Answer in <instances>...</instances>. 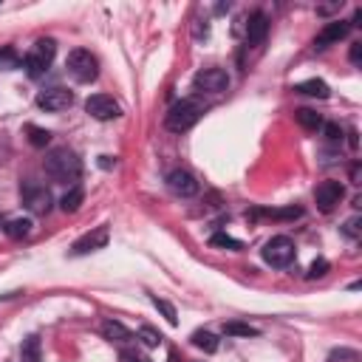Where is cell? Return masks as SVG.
Here are the masks:
<instances>
[{
    "instance_id": "f546056e",
    "label": "cell",
    "mask_w": 362,
    "mask_h": 362,
    "mask_svg": "<svg viewBox=\"0 0 362 362\" xmlns=\"http://www.w3.org/2000/svg\"><path fill=\"white\" fill-rule=\"evenodd\" d=\"M359 233H362V221L359 218H348L343 223V235L351 238V241H359Z\"/></svg>"
},
{
    "instance_id": "30bf717a",
    "label": "cell",
    "mask_w": 362,
    "mask_h": 362,
    "mask_svg": "<svg viewBox=\"0 0 362 362\" xmlns=\"http://www.w3.org/2000/svg\"><path fill=\"white\" fill-rule=\"evenodd\" d=\"M193 85L198 90H207V94H221V90L230 88V74L223 68H201L193 77Z\"/></svg>"
},
{
    "instance_id": "8fae6325",
    "label": "cell",
    "mask_w": 362,
    "mask_h": 362,
    "mask_svg": "<svg viewBox=\"0 0 362 362\" xmlns=\"http://www.w3.org/2000/svg\"><path fill=\"white\" fill-rule=\"evenodd\" d=\"M345 196V187L340 184V181H323V184H317L314 190V204L320 212H331Z\"/></svg>"
},
{
    "instance_id": "1f68e13d",
    "label": "cell",
    "mask_w": 362,
    "mask_h": 362,
    "mask_svg": "<svg viewBox=\"0 0 362 362\" xmlns=\"http://www.w3.org/2000/svg\"><path fill=\"white\" fill-rule=\"evenodd\" d=\"M337 359H340V362H356V359H359V354H356V351H351V348H340V351H334V354L329 356V362H337Z\"/></svg>"
},
{
    "instance_id": "d6986e66",
    "label": "cell",
    "mask_w": 362,
    "mask_h": 362,
    "mask_svg": "<svg viewBox=\"0 0 362 362\" xmlns=\"http://www.w3.org/2000/svg\"><path fill=\"white\" fill-rule=\"evenodd\" d=\"M193 345L196 348H201L204 354H215L218 351V337L212 334V331H204V329H198V331H193Z\"/></svg>"
},
{
    "instance_id": "d4e9b609",
    "label": "cell",
    "mask_w": 362,
    "mask_h": 362,
    "mask_svg": "<svg viewBox=\"0 0 362 362\" xmlns=\"http://www.w3.org/2000/svg\"><path fill=\"white\" fill-rule=\"evenodd\" d=\"M255 215H269V218H275V221H294L303 215L300 207H286V210H258Z\"/></svg>"
},
{
    "instance_id": "e575fe53",
    "label": "cell",
    "mask_w": 362,
    "mask_h": 362,
    "mask_svg": "<svg viewBox=\"0 0 362 362\" xmlns=\"http://www.w3.org/2000/svg\"><path fill=\"white\" fill-rule=\"evenodd\" d=\"M351 181H354V184H359V181H362V167H359V162L351 164Z\"/></svg>"
},
{
    "instance_id": "836d02e7",
    "label": "cell",
    "mask_w": 362,
    "mask_h": 362,
    "mask_svg": "<svg viewBox=\"0 0 362 362\" xmlns=\"http://www.w3.org/2000/svg\"><path fill=\"white\" fill-rule=\"evenodd\" d=\"M359 57H362V42H354L351 45V63L359 65Z\"/></svg>"
},
{
    "instance_id": "5bb4252c",
    "label": "cell",
    "mask_w": 362,
    "mask_h": 362,
    "mask_svg": "<svg viewBox=\"0 0 362 362\" xmlns=\"http://www.w3.org/2000/svg\"><path fill=\"white\" fill-rule=\"evenodd\" d=\"M266 34H269V17L263 12H255L249 17V23H246V42L249 45H260L266 40Z\"/></svg>"
},
{
    "instance_id": "484cf974",
    "label": "cell",
    "mask_w": 362,
    "mask_h": 362,
    "mask_svg": "<svg viewBox=\"0 0 362 362\" xmlns=\"http://www.w3.org/2000/svg\"><path fill=\"white\" fill-rule=\"evenodd\" d=\"M42 354H40V337H26L23 340V362H40Z\"/></svg>"
},
{
    "instance_id": "74e56055",
    "label": "cell",
    "mask_w": 362,
    "mask_h": 362,
    "mask_svg": "<svg viewBox=\"0 0 362 362\" xmlns=\"http://www.w3.org/2000/svg\"><path fill=\"white\" fill-rule=\"evenodd\" d=\"M167 362H178V356H175V354H170V356H167Z\"/></svg>"
},
{
    "instance_id": "5b68a950",
    "label": "cell",
    "mask_w": 362,
    "mask_h": 362,
    "mask_svg": "<svg viewBox=\"0 0 362 362\" xmlns=\"http://www.w3.org/2000/svg\"><path fill=\"white\" fill-rule=\"evenodd\" d=\"M65 68H68L71 79H77V82H82V85L94 82L97 74H100L97 57L90 54V52H85V49H74V52L68 54V60H65Z\"/></svg>"
},
{
    "instance_id": "8992f818",
    "label": "cell",
    "mask_w": 362,
    "mask_h": 362,
    "mask_svg": "<svg viewBox=\"0 0 362 362\" xmlns=\"http://www.w3.org/2000/svg\"><path fill=\"white\" fill-rule=\"evenodd\" d=\"M20 201H23L26 210L34 212V215H49V210H52V204H54L52 193L45 190L42 184H37V181H23V184H20Z\"/></svg>"
},
{
    "instance_id": "d590c367",
    "label": "cell",
    "mask_w": 362,
    "mask_h": 362,
    "mask_svg": "<svg viewBox=\"0 0 362 362\" xmlns=\"http://www.w3.org/2000/svg\"><path fill=\"white\" fill-rule=\"evenodd\" d=\"M356 145H359V139H356V130H348V148H351V150H356Z\"/></svg>"
},
{
    "instance_id": "7c38bea8",
    "label": "cell",
    "mask_w": 362,
    "mask_h": 362,
    "mask_svg": "<svg viewBox=\"0 0 362 362\" xmlns=\"http://www.w3.org/2000/svg\"><path fill=\"white\" fill-rule=\"evenodd\" d=\"M111 241V233H108V226H97L94 233H88L82 235L79 241H74L71 246V255H88V252H97V249H105Z\"/></svg>"
},
{
    "instance_id": "8d00e7d4",
    "label": "cell",
    "mask_w": 362,
    "mask_h": 362,
    "mask_svg": "<svg viewBox=\"0 0 362 362\" xmlns=\"http://www.w3.org/2000/svg\"><path fill=\"white\" fill-rule=\"evenodd\" d=\"M113 164H116V159L111 162V156H100V167H105V170H108V167H113Z\"/></svg>"
},
{
    "instance_id": "52a82bcc",
    "label": "cell",
    "mask_w": 362,
    "mask_h": 362,
    "mask_svg": "<svg viewBox=\"0 0 362 362\" xmlns=\"http://www.w3.org/2000/svg\"><path fill=\"white\" fill-rule=\"evenodd\" d=\"M164 184H167V190H170L175 198H193V196L198 193V181H196V175L187 173V170H170L167 178H164Z\"/></svg>"
},
{
    "instance_id": "7402d4cb",
    "label": "cell",
    "mask_w": 362,
    "mask_h": 362,
    "mask_svg": "<svg viewBox=\"0 0 362 362\" xmlns=\"http://www.w3.org/2000/svg\"><path fill=\"white\" fill-rule=\"evenodd\" d=\"M210 246H218V249H230V252H241V249H244V244H241L238 238L226 235V233H215V235L210 238Z\"/></svg>"
},
{
    "instance_id": "2e32d148",
    "label": "cell",
    "mask_w": 362,
    "mask_h": 362,
    "mask_svg": "<svg viewBox=\"0 0 362 362\" xmlns=\"http://www.w3.org/2000/svg\"><path fill=\"white\" fill-rule=\"evenodd\" d=\"M102 337H105L108 343H116V345H125V343L133 340V334H130L119 320H105V323H102Z\"/></svg>"
},
{
    "instance_id": "6da1fadb",
    "label": "cell",
    "mask_w": 362,
    "mask_h": 362,
    "mask_svg": "<svg viewBox=\"0 0 362 362\" xmlns=\"http://www.w3.org/2000/svg\"><path fill=\"white\" fill-rule=\"evenodd\" d=\"M42 167L54 181H60V184H74V181H79V175H82V162L71 148H54L49 156H45Z\"/></svg>"
},
{
    "instance_id": "277c9868",
    "label": "cell",
    "mask_w": 362,
    "mask_h": 362,
    "mask_svg": "<svg viewBox=\"0 0 362 362\" xmlns=\"http://www.w3.org/2000/svg\"><path fill=\"white\" fill-rule=\"evenodd\" d=\"M263 260L269 266H275V269H286L294 258H297V249H294V241L289 235H275V238H269L260 249Z\"/></svg>"
},
{
    "instance_id": "e0dca14e",
    "label": "cell",
    "mask_w": 362,
    "mask_h": 362,
    "mask_svg": "<svg viewBox=\"0 0 362 362\" xmlns=\"http://www.w3.org/2000/svg\"><path fill=\"white\" fill-rule=\"evenodd\" d=\"M3 233L12 238V241H23L29 233H31V221L29 218H9L3 223Z\"/></svg>"
},
{
    "instance_id": "4316f807",
    "label": "cell",
    "mask_w": 362,
    "mask_h": 362,
    "mask_svg": "<svg viewBox=\"0 0 362 362\" xmlns=\"http://www.w3.org/2000/svg\"><path fill=\"white\" fill-rule=\"evenodd\" d=\"M139 340H142V345H145V348H159L162 334H159L153 326H142V329H139Z\"/></svg>"
},
{
    "instance_id": "cb8c5ba5",
    "label": "cell",
    "mask_w": 362,
    "mask_h": 362,
    "mask_svg": "<svg viewBox=\"0 0 362 362\" xmlns=\"http://www.w3.org/2000/svg\"><path fill=\"white\" fill-rule=\"evenodd\" d=\"M223 334L226 337H258L260 331L249 323H223Z\"/></svg>"
},
{
    "instance_id": "ac0fdd59",
    "label": "cell",
    "mask_w": 362,
    "mask_h": 362,
    "mask_svg": "<svg viewBox=\"0 0 362 362\" xmlns=\"http://www.w3.org/2000/svg\"><path fill=\"white\" fill-rule=\"evenodd\" d=\"M294 119H297V125L303 127V130H320L323 127V116L317 113V111H311V108H300V111H294Z\"/></svg>"
},
{
    "instance_id": "7a4b0ae2",
    "label": "cell",
    "mask_w": 362,
    "mask_h": 362,
    "mask_svg": "<svg viewBox=\"0 0 362 362\" xmlns=\"http://www.w3.org/2000/svg\"><path fill=\"white\" fill-rule=\"evenodd\" d=\"M54 54H57V42H54V40H49V37L37 40V42L31 45V52L26 54V60H23L26 74H29L31 79H40L45 71H49V65L54 63Z\"/></svg>"
},
{
    "instance_id": "603a6c76",
    "label": "cell",
    "mask_w": 362,
    "mask_h": 362,
    "mask_svg": "<svg viewBox=\"0 0 362 362\" xmlns=\"http://www.w3.org/2000/svg\"><path fill=\"white\" fill-rule=\"evenodd\" d=\"M26 133H29V145H31V148H45V145L52 142V133L45 130V127L29 125V127H26Z\"/></svg>"
},
{
    "instance_id": "f1b7e54d",
    "label": "cell",
    "mask_w": 362,
    "mask_h": 362,
    "mask_svg": "<svg viewBox=\"0 0 362 362\" xmlns=\"http://www.w3.org/2000/svg\"><path fill=\"white\" fill-rule=\"evenodd\" d=\"M326 275H329V260H326V258H317V260L308 266V275H306V278L314 281V278H326Z\"/></svg>"
},
{
    "instance_id": "4fadbf2b",
    "label": "cell",
    "mask_w": 362,
    "mask_h": 362,
    "mask_svg": "<svg viewBox=\"0 0 362 362\" xmlns=\"http://www.w3.org/2000/svg\"><path fill=\"white\" fill-rule=\"evenodd\" d=\"M348 31H351V23H345V20H331V23H326V29L314 37V49H329L331 42L345 40Z\"/></svg>"
},
{
    "instance_id": "4dcf8cb0",
    "label": "cell",
    "mask_w": 362,
    "mask_h": 362,
    "mask_svg": "<svg viewBox=\"0 0 362 362\" xmlns=\"http://www.w3.org/2000/svg\"><path fill=\"white\" fill-rule=\"evenodd\" d=\"M119 362H153V359L145 356V354H139V351H133V348H122Z\"/></svg>"
},
{
    "instance_id": "ffe728a7",
    "label": "cell",
    "mask_w": 362,
    "mask_h": 362,
    "mask_svg": "<svg viewBox=\"0 0 362 362\" xmlns=\"http://www.w3.org/2000/svg\"><path fill=\"white\" fill-rule=\"evenodd\" d=\"M23 65V57L17 54V49H12V45H3L0 49V71H15Z\"/></svg>"
},
{
    "instance_id": "3957f363",
    "label": "cell",
    "mask_w": 362,
    "mask_h": 362,
    "mask_svg": "<svg viewBox=\"0 0 362 362\" xmlns=\"http://www.w3.org/2000/svg\"><path fill=\"white\" fill-rule=\"evenodd\" d=\"M201 113H204V105H201V102H196V100H181V102H175V105L167 111L164 125H167V130H173V133H184V130H190V127L201 119Z\"/></svg>"
},
{
    "instance_id": "9a60e30c",
    "label": "cell",
    "mask_w": 362,
    "mask_h": 362,
    "mask_svg": "<svg viewBox=\"0 0 362 362\" xmlns=\"http://www.w3.org/2000/svg\"><path fill=\"white\" fill-rule=\"evenodd\" d=\"M294 90H297V94H303V97H317V100H329V94H331L329 82H323V79H306V82H297Z\"/></svg>"
},
{
    "instance_id": "44dd1931",
    "label": "cell",
    "mask_w": 362,
    "mask_h": 362,
    "mask_svg": "<svg viewBox=\"0 0 362 362\" xmlns=\"http://www.w3.org/2000/svg\"><path fill=\"white\" fill-rule=\"evenodd\" d=\"M82 198H85V190H82L79 184H74V187L63 196V201H60L63 212H77V210H79V204H82Z\"/></svg>"
},
{
    "instance_id": "d6a6232c",
    "label": "cell",
    "mask_w": 362,
    "mask_h": 362,
    "mask_svg": "<svg viewBox=\"0 0 362 362\" xmlns=\"http://www.w3.org/2000/svg\"><path fill=\"white\" fill-rule=\"evenodd\" d=\"M326 139L329 142H343V127L337 122H329L326 125Z\"/></svg>"
},
{
    "instance_id": "9c48e42d",
    "label": "cell",
    "mask_w": 362,
    "mask_h": 362,
    "mask_svg": "<svg viewBox=\"0 0 362 362\" xmlns=\"http://www.w3.org/2000/svg\"><path fill=\"white\" fill-rule=\"evenodd\" d=\"M37 105L42 111H49V113H57V111H65V108L74 105V94L63 85H54V88H45L37 97Z\"/></svg>"
},
{
    "instance_id": "ba28073f",
    "label": "cell",
    "mask_w": 362,
    "mask_h": 362,
    "mask_svg": "<svg viewBox=\"0 0 362 362\" xmlns=\"http://www.w3.org/2000/svg\"><path fill=\"white\" fill-rule=\"evenodd\" d=\"M85 111L94 116V119H100V122H108V119H119V116H122V105H119L113 97H108V94L88 97Z\"/></svg>"
},
{
    "instance_id": "83f0119b",
    "label": "cell",
    "mask_w": 362,
    "mask_h": 362,
    "mask_svg": "<svg viewBox=\"0 0 362 362\" xmlns=\"http://www.w3.org/2000/svg\"><path fill=\"white\" fill-rule=\"evenodd\" d=\"M150 300H153V306H156V308L164 314V320H167L170 326H175V323H178V317H175V308H173V303H167V300H162V297H156V294H153Z\"/></svg>"
}]
</instances>
